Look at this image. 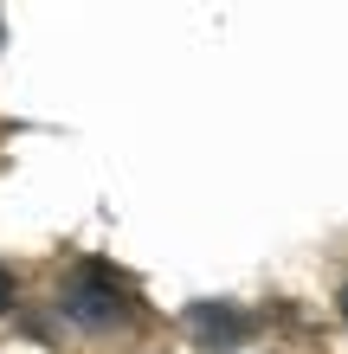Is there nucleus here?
<instances>
[{
	"label": "nucleus",
	"mask_w": 348,
	"mask_h": 354,
	"mask_svg": "<svg viewBox=\"0 0 348 354\" xmlns=\"http://www.w3.org/2000/svg\"><path fill=\"white\" fill-rule=\"evenodd\" d=\"M58 309H65V322L91 328V335H110V328H129V322H136L129 290H122L110 270H97V264H77L71 277H65V290H58Z\"/></svg>",
	"instance_id": "nucleus-1"
},
{
	"label": "nucleus",
	"mask_w": 348,
	"mask_h": 354,
	"mask_svg": "<svg viewBox=\"0 0 348 354\" xmlns=\"http://www.w3.org/2000/svg\"><path fill=\"white\" fill-rule=\"evenodd\" d=\"M187 328H194L207 348H232L245 328H252V316L232 309V303H194V309H187Z\"/></svg>",
	"instance_id": "nucleus-2"
},
{
	"label": "nucleus",
	"mask_w": 348,
	"mask_h": 354,
	"mask_svg": "<svg viewBox=\"0 0 348 354\" xmlns=\"http://www.w3.org/2000/svg\"><path fill=\"white\" fill-rule=\"evenodd\" d=\"M342 316H348V283H342Z\"/></svg>",
	"instance_id": "nucleus-4"
},
{
	"label": "nucleus",
	"mask_w": 348,
	"mask_h": 354,
	"mask_svg": "<svg viewBox=\"0 0 348 354\" xmlns=\"http://www.w3.org/2000/svg\"><path fill=\"white\" fill-rule=\"evenodd\" d=\"M0 309H13V277H7V264H0Z\"/></svg>",
	"instance_id": "nucleus-3"
},
{
	"label": "nucleus",
	"mask_w": 348,
	"mask_h": 354,
	"mask_svg": "<svg viewBox=\"0 0 348 354\" xmlns=\"http://www.w3.org/2000/svg\"><path fill=\"white\" fill-rule=\"evenodd\" d=\"M0 32H7V19H0Z\"/></svg>",
	"instance_id": "nucleus-5"
}]
</instances>
